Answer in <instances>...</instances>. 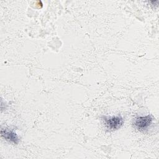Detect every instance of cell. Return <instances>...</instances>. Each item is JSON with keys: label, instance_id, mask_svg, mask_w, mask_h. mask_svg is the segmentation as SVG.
Instances as JSON below:
<instances>
[{"label": "cell", "instance_id": "obj_1", "mask_svg": "<svg viewBox=\"0 0 159 159\" xmlns=\"http://www.w3.org/2000/svg\"><path fill=\"white\" fill-rule=\"evenodd\" d=\"M105 125L109 131H114L119 129L123 124L124 120L120 116L112 117H103Z\"/></svg>", "mask_w": 159, "mask_h": 159}, {"label": "cell", "instance_id": "obj_2", "mask_svg": "<svg viewBox=\"0 0 159 159\" xmlns=\"http://www.w3.org/2000/svg\"><path fill=\"white\" fill-rule=\"evenodd\" d=\"M152 117L150 115L146 116H139L135 118L134 120V125L140 130L147 129L152 122Z\"/></svg>", "mask_w": 159, "mask_h": 159}, {"label": "cell", "instance_id": "obj_3", "mask_svg": "<svg viewBox=\"0 0 159 159\" xmlns=\"http://www.w3.org/2000/svg\"><path fill=\"white\" fill-rule=\"evenodd\" d=\"M1 135L4 139L14 144H17L19 142V139L17 134L12 130L2 129L1 130Z\"/></svg>", "mask_w": 159, "mask_h": 159}]
</instances>
